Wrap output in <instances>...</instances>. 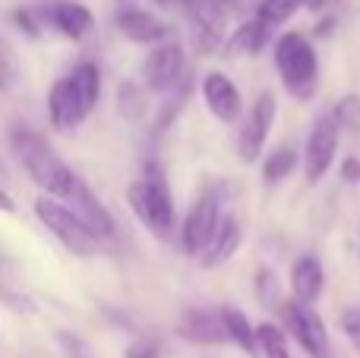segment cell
Wrapping results in <instances>:
<instances>
[{
    "mask_svg": "<svg viewBox=\"0 0 360 358\" xmlns=\"http://www.w3.org/2000/svg\"><path fill=\"white\" fill-rule=\"evenodd\" d=\"M10 149L19 159V165L25 168V175L32 178V184L44 190V197H54V200H67L73 194L76 175L67 162L60 159V152L48 143V137L29 127H13L10 133Z\"/></svg>",
    "mask_w": 360,
    "mask_h": 358,
    "instance_id": "6da1fadb",
    "label": "cell"
},
{
    "mask_svg": "<svg viewBox=\"0 0 360 358\" xmlns=\"http://www.w3.org/2000/svg\"><path fill=\"white\" fill-rule=\"evenodd\" d=\"M130 213L149 228L155 238H171L177 232V206L165 168L158 162H146L143 175L127 187Z\"/></svg>",
    "mask_w": 360,
    "mask_h": 358,
    "instance_id": "7a4b0ae2",
    "label": "cell"
},
{
    "mask_svg": "<svg viewBox=\"0 0 360 358\" xmlns=\"http://www.w3.org/2000/svg\"><path fill=\"white\" fill-rule=\"evenodd\" d=\"M275 70L281 86L297 101H310L319 86V54L316 44L304 32H285L275 42Z\"/></svg>",
    "mask_w": 360,
    "mask_h": 358,
    "instance_id": "3957f363",
    "label": "cell"
},
{
    "mask_svg": "<svg viewBox=\"0 0 360 358\" xmlns=\"http://www.w3.org/2000/svg\"><path fill=\"white\" fill-rule=\"evenodd\" d=\"M35 216H38V222L73 254V257H95V254H98V238L82 226L79 216H76L63 200H54V197L41 194L35 200Z\"/></svg>",
    "mask_w": 360,
    "mask_h": 358,
    "instance_id": "277c9868",
    "label": "cell"
},
{
    "mask_svg": "<svg viewBox=\"0 0 360 358\" xmlns=\"http://www.w3.org/2000/svg\"><path fill=\"white\" fill-rule=\"evenodd\" d=\"M278 327L288 330L294 342L304 349L310 358H332V342H329V330H326V321L319 317L316 308L300 302H281L278 308Z\"/></svg>",
    "mask_w": 360,
    "mask_h": 358,
    "instance_id": "5b68a950",
    "label": "cell"
},
{
    "mask_svg": "<svg viewBox=\"0 0 360 358\" xmlns=\"http://www.w3.org/2000/svg\"><path fill=\"white\" fill-rule=\"evenodd\" d=\"M275 118H278V99H275V92H259L253 99V105L243 111V118L237 121L240 124V130H237V156H240L243 165H256L262 159V149L269 143Z\"/></svg>",
    "mask_w": 360,
    "mask_h": 358,
    "instance_id": "8992f818",
    "label": "cell"
},
{
    "mask_svg": "<svg viewBox=\"0 0 360 358\" xmlns=\"http://www.w3.org/2000/svg\"><path fill=\"white\" fill-rule=\"evenodd\" d=\"M221 216H224L221 213V190H218V187H205L202 194L193 200V206L186 209L184 222L177 226V238H180L184 254L199 257V254L205 251V245L212 241V235H215Z\"/></svg>",
    "mask_w": 360,
    "mask_h": 358,
    "instance_id": "52a82bcc",
    "label": "cell"
},
{
    "mask_svg": "<svg viewBox=\"0 0 360 358\" xmlns=\"http://www.w3.org/2000/svg\"><path fill=\"white\" fill-rule=\"evenodd\" d=\"M186 23H190V44L199 57L218 54L228 38V13L218 0H184Z\"/></svg>",
    "mask_w": 360,
    "mask_h": 358,
    "instance_id": "ba28073f",
    "label": "cell"
},
{
    "mask_svg": "<svg viewBox=\"0 0 360 358\" xmlns=\"http://www.w3.org/2000/svg\"><path fill=\"white\" fill-rule=\"evenodd\" d=\"M186 80V51L180 42H162L143 61V89L155 95H168Z\"/></svg>",
    "mask_w": 360,
    "mask_h": 358,
    "instance_id": "9c48e42d",
    "label": "cell"
},
{
    "mask_svg": "<svg viewBox=\"0 0 360 358\" xmlns=\"http://www.w3.org/2000/svg\"><path fill=\"white\" fill-rule=\"evenodd\" d=\"M338 140H342V130L332 121V114H319L313 121L310 133H307V143H304V175L310 184H319L329 175L332 162H335V152H338Z\"/></svg>",
    "mask_w": 360,
    "mask_h": 358,
    "instance_id": "30bf717a",
    "label": "cell"
},
{
    "mask_svg": "<svg viewBox=\"0 0 360 358\" xmlns=\"http://www.w3.org/2000/svg\"><path fill=\"white\" fill-rule=\"evenodd\" d=\"M199 95L205 101V111L221 124H237L243 118V95L237 82L224 70H209L199 80Z\"/></svg>",
    "mask_w": 360,
    "mask_h": 358,
    "instance_id": "8fae6325",
    "label": "cell"
},
{
    "mask_svg": "<svg viewBox=\"0 0 360 358\" xmlns=\"http://www.w3.org/2000/svg\"><path fill=\"white\" fill-rule=\"evenodd\" d=\"M114 25H117V32L127 38V42L149 44V48L168 42V35H171L168 25H165L155 13L143 10V6H120L117 16H114Z\"/></svg>",
    "mask_w": 360,
    "mask_h": 358,
    "instance_id": "7c38bea8",
    "label": "cell"
},
{
    "mask_svg": "<svg viewBox=\"0 0 360 358\" xmlns=\"http://www.w3.org/2000/svg\"><path fill=\"white\" fill-rule=\"evenodd\" d=\"M63 203H70V209L79 216V222H82V226H86L98 241H101V238H111L114 228H117V226H114V216L108 213V206L98 200V194H95V190L89 187L86 181H82V178L76 181L73 194H70Z\"/></svg>",
    "mask_w": 360,
    "mask_h": 358,
    "instance_id": "4fadbf2b",
    "label": "cell"
},
{
    "mask_svg": "<svg viewBox=\"0 0 360 358\" xmlns=\"http://www.w3.org/2000/svg\"><path fill=\"white\" fill-rule=\"evenodd\" d=\"M177 336L193 346H224L228 342L221 317L212 308H186L177 321Z\"/></svg>",
    "mask_w": 360,
    "mask_h": 358,
    "instance_id": "5bb4252c",
    "label": "cell"
},
{
    "mask_svg": "<svg viewBox=\"0 0 360 358\" xmlns=\"http://www.w3.org/2000/svg\"><path fill=\"white\" fill-rule=\"evenodd\" d=\"M240 245H243L240 219L224 213L221 222H218V228H215V235H212V241L205 245V251L199 254V266H202V270H218V266H224L237 251H240Z\"/></svg>",
    "mask_w": 360,
    "mask_h": 358,
    "instance_id": "9a60e30c",
    "label": "cell"
},
{
    "mask_svg": "<svg viewBox=\"0 0 360 358\" xmlns=\"http://www.w3.org/2000/svg\"><path fill=\"white\" fill-rule=\"evenodd\" d=\"M288 285H291V298L300 304H316L319 298H323L326 292V266L319 257H313V254H304V257L294 260L291 266V279H288Z\"/></svg>",
    "mask_w": 360,
    "mask_h": 358,
    "instance_id": "2e32d148",
    "label": "cell"
},
{
    "mask_svg": "<svg viewBox=\"0 0 360 358\" xmlns=\"http://www.w3.org/2000/svg\"><path fill=\"white\" fill-rule=\"evenodd\" d=\"M44 19H48L63 38H70V42H82V38L95 29L92 10L76 4V0H54V4L44 10Z\"/></svg>",
    "mask_w": 360,
    "mask_h": 358,
    "instance_id": "e0dca14e",
    "label": "cell"
},
{
    "mask_svg": "<svg viewBox=\"0 0 360 358\" xmlns=\"http://www.w3.org/2000/svg\"><path fill=\"white\" fill-rule=\"evenodd\" d=\"M67 82H70V92H73V101L79 108L82 121L95 111L101 99V70L95 61H79L73 70L67 73Z\"/></svg>",
    "mask_w": 360,
    "mask_h": 358,
    "instance_id": "ac0fdd59",
    "label": "cell"
},
{
    "mask_svg": "<svg viewBox=\"0 0 360 358\" xmlns=\"http://www.w3.org/2000/svg\"><path fill=\"white\" fill-rule=\"evenodd\" d=\"M269 35H272V29L262 25L256 16L243 19V23L224 38V51H228L231 57H256V54H262V48L269 44Z\"/></svg>",
    "mask_w": 360,
    "mask_h": 358,
    "instance_id": "d6986e66",
    "label": "cell"
},
{
    "mask_svg": "<svg viewBox=\"0 0 360 358\" xmlns=\"http://www.w3.org/2000/svg\"><path fill=\"white\" fill-rule=\"evenodd\" d=\"M48 121H51L54 130H70V127L82 124V114H79V108H76V101H73V92H70L67 76H60V80L51 86V92H48Z\"/></svg>",
    "mask_w": 360,
    "mask_h": 358,
    "instance_id": "ffe728a7",
    "label": "cell"
},
{
    "mask_svg": "<svg viewBox=\"0 0 360 358\" xmlns=\"http://www.w3.org/2000/svg\"><path fill=\"white\" fill-rule=\"evenodd\" d=\"M218 317H221L224 336H228L231 346H237L250 358H259V352H256V323H250V317L243 311L224 304V308H218Z\"/></svg>",
    "mask_w": 360,
    "mask_h": 358,
    "instance_id": "44dd1931",
    "label": "cell"
},
{
    "mask_svg": "<svg viewBox=\"0 0 360 358\" xmlns=\"http://www.w3.org/2000/svg\"><path fill=\"white\" fill-rule=\"evenodd\" d=\"M294 168H297V149L281 143V146H275L272 152H266V159H262V181L281 184L285 178H291Z\"/></svg>",
    "mask_w": 360,
    "mask_h": 358,
    "instance_id": "7402d4cb",
    "label": "cell"
},
{
    "mask_svg": "<svg viewBox=\"0 0 360 358\" xmlns=\"http://www.w3.org/2000/svg\"><path fill=\"white\" fill-rule=\"evenodd\" d=\"M256 352L262 358H294L291 346H288V333L275 321L256 323Z\"/></svg>",
    "mask_w": 360,
    "mask_h": 358,
    "instance_id": "603a6c76",
    "label": "cell"
},
{
    "mask_svg": "<svg viewBox=\"0 0 360 358\" xmlns=\"http://www.w3.org/2000/svg\"><path fill=\"white\" fill-rule=\"evenodd\" d=\"M117 111L124 114L127 121H143V114L149 111V92H146L139 82H133V80H124L117 86Z\"/></svg>",
    "mask_w": 360,
    "mask_h": 358,
    "instance_id": "cb8c5ba5",
    "label": "cell"
},
{
    "mask_svg": "<svg viewBox=\"0 0 360 358\" xmlns=\"http://www.w3.org/2000/svg\"><path fill=\"white\" fill-rule=\"evenodd\" d=\"M190 89H193V80H190V73H186V80L180 82V86L171 89L168 95H165L162 108H158V118H155V130H158V133H165V130H168V127L177 121V114L184 111L186 99H190Z\"/></svg>",
    "mask_w": 360,
    "mask_h": 358,
    "instance_id": "d4e9b609",
    "label": "cell"
},
{
    "mask_svg": "<svg viewBox=\"0 0 360 358\" xmlns=\"http://www.w3.org/2000/svg\"><path fill=\"white\" fill-rule=\"evenodd\" d=\"M300 6H307V0H259L256 19L262 25H269V29H275V25H285L288 19L297 16Z\"/></svg>",
    "mask_w": 360,
    "mask_h": 358,
    "instance_id": "484cf974",
    "label": "cell"
},
{
    "mask_svg": "<svg viewBox=\"0 0 360 358\" xmlns=\"http://www.w3.org/2000/svg\"><path fill=\"white\" fill-rule=\"evenodd\" d=\"M329 114L338 124V130L354 133V137L360 133V95H345V99H338Z\"/></svg>",
    "mask_w": 360,
    "mask_h": 358,
    "instance_id": "4316f807",
    "label": "cell"
},
{
    "mask_svg": "<svg viewBox=\"0 0 360 358\" xmlns=\"http://www.w3.org/2000/svg\"><path fill=\"white\" fill-rule=\"evenodd\" d=\"M253 292H256V298H259L266 308H278L285 298H281V283H278V276H275L269 266H259L256 270V276H253Z\"/></svg>",
    "mask_w": 360,
    "mask_h": 358,
    "instance_id": "83f0119b",
    "label": "cell"
},
{
    "mask_svg": "<svg viewBox=\"0 0 360 358\" xmlns=\"http://www.w3.org/2000/svg\"><path fill=\"white\" fill-rule=\"evenodd\" d=\"M342 333L351 342V349L360 355V304H351L342 311Z\"/></svg>",
    "mask_w": 360,
    "mask_h": 358,
    "instance_id": "f1b7e54d",
    "label": "cell"
},
{
    "mask_svg": "<svg viewBox=\"0 0 360 358\" xmlns=\"http://www.w3.org/2000/svg\"><path fill=\"white\" fill-rule=\"evenodd\" d=\"M124 358H162V349H158L155 340H136L127 346Z\"/></svg>",
    "mask_w": 360,
    "mask_h": 358,
    "instance_id": "f546056e",
    "label": "cell"
},
{
    "mask_svg": "<svg viewBox=\"0 0 360 358\" xmlns=\"http://www.w3.org/2000/svg\"><path fill=\"white\" fill-rule=\"evenodd\" d=\"M338 178L345 184H360V159L357 156H345L338 165Z\"/></svg>",
    "mask_w": 360,
    "mask_h": 358,
    "instance_id": "4dcf8cb0",
    "label": "cell"
},
{
    "mask_svg": "<svg viewBox=\"0 0 360 358\" xmlns=\"http://www.w3.org/2000/svg\"><path fill=\"white\" fill-rule=\"evenodd\" d=\"M60 346H63V352H67V358H89L86 342L73 333H60Z\"/></svg>",
    "mask_w": 360,
    "mask_h": 358,
    "instance_id": "1f68e13d",
    "label": "cell"
},
{
    "mask_svg": "<svg viewBox=\"0 0 360 358\" xmlns=\"http://www.w3.org/2000/svg\"><path fill=\"white\" fill-rule=\"evenodd\" d=\"M0 302H6V308H13V311H25V314H29V311H35L29 298H25V295H16V292H10L6 285H0Z\"/></svg>",
    "mask_w": 360,
    "mask_h": 358,
    "instance_id": "d6a6232c",
    "label": "cell"
},
{
    "mask_svg": "<svg viewBox=\"0 0 360 358\" xmlns=\"http://www.w3.org/2000/svg\"><path fill=\"white\" fill-rule=\"evenodd\" d=\"M13 19L19 23V29H22L25 35H32V38L38 35V23L32 19V13H29V10H16V13H13Z\"/></svg>",
    "mask_w": 360,
    "mask_h": 358,
    "instance_id": "836d02e7",
    "label": "cell"
},
{
    "mask_svg": "<svg viewBox=\"0 0 360 358\" xmlns=\"http://www.w3.org/2000/svg\"><path fill=\"white\" fill-rule=\"evenodd\" d=\"M13 209H16V203H13V197L6 194L4 187H0V213H13Z\"/></svg>",
    "mask_w": 360,
    "mask_h": 358,
    "instance_id": "e575fe53",
    "label": "cell"
},
{
    "mask_svg": "<svg viewBox=\"0 0 360 358\" xmlns=\"http://www.w3.org/2000/svg\"><path fill=\"white\" fill-rule=\"evenodd\" d=\"M332 25H335V19H323V23H319V29H316V35H319V38L332 35Z\"/></svg>",
    "mask_w": 360,
    "mask_h": 358,
    "instance_id": "d590c367",
    "label": "cell"
},
{
    "mask_svg": "<svg viewBox=\"0 0 360 358\" xmlns=\"http://www.w3.org/2000/svg\"><path fill=\"white\" fill-rule=\"evenodd\" d=\"M323 4H332V0H307V6H310V10H316V6H323Z\"/></svg>",
    "mask_w": 360,
    "mask_h": 358,
    "instance_id": "8d00e7d4",
    "label": "cell"
},
{
    "mask_svg": "<svg viewBox=\"0 0 360 358\" xmlns=\"http://www.w3.org/2000/svg\"><path fill=\"white\" fill-rule=\"evenodd\" d=\"M155 4H158V6H171V4H174V0H155Z\"/></svg>",
    "mask_w": 360,
    "mask_h": 358,
    "instance_id": "74e56055",
    "label": "cell"
}]
</instances>
